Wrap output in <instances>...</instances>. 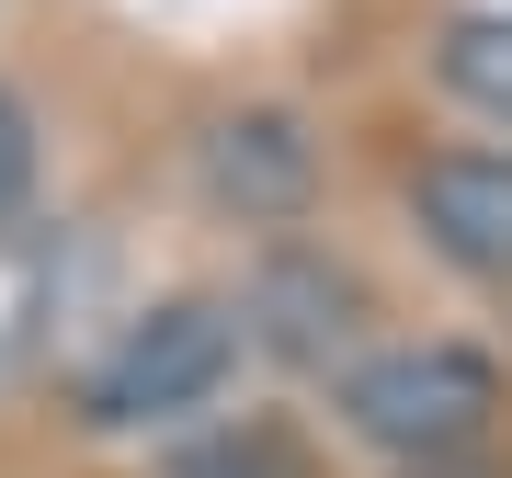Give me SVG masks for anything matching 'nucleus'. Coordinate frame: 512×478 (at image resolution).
<instances>
[{
	"label": "nucleus",
	"instance_id": "obj_1",
	"mask_svg": "<svg viewBox=\"0 0 512 478\" xmlns=\"http://www.w3.org/2000/svg\"><path fill=\"white\" fill-rule=\"evenodd\" d=\"M330 410H342L353 444L399 456L410 478L421 467H467L501 433V365L478 342H387V353H353L342 365Z\"/></svg>",
	"mask_w": 512,
	"mask_h": 478
},
{
	"label": "nucleus",
	"instance_id": "obj_2",
	"mask_svg": "<svg viewBox=\"0 0 512 478\" xmlns=\"http://www.w3.org/2000/svg\"><path fill=\"white\" fill-rule=\"evenodd\" d=\"M239 296H160V308H137L114 353L92 376H80V422L92 433H160V422H194L205 399L228 387L239 365Z\"/></svg>",
	"mask_w": 512,
	"mask_h": 478
},
{
	"label": "nucleus",
	"instance_id": "obj_3",
	"mask_svg": "<svg viewBox=\"0 0 512 478\" xmlns=\"http://www.w3.org/2000/svg\"><path fill=\"white\" fill-rule=\"evenodd\" d=\"M194 171H205V194H217L228 217H308L319 137L296 126L285 103H239V114H217V126L194 137Z\"/></svg>",
	"mask_w": 512,
	"mask_h": 478
},
{
	"label": "nucleus",
	"instance_id": "obj_4",
	"mask_svg": "<svg viewBox=\"0 0 512 478\" xmlns=\"http://www.w3.org/2000/svg\"><path fill=\"white\" fill-rule=\"evenodd\" d=\"M410 217L456 274L512 285V148H444L410 171Z\"/></svg>",
	"mask_w": 512,
	"mask_h": 478
},
{
	"label": "nucleus",
	"instance_id": "obj_5",
	"mask_svg": "<svg viewBox=\"0 0 512 478\" xmlns=\"http://www.w3.org/2000/svg\"><path fill=\"white\" fill-rule=\"evenodd\" d=\"M353 319H365V285H353L342 262H319V251H274V262L251 274L239 331H262L274 353H296V365H330V353L353 342Z\"/></svg>",
	"mask_w": 512,
	"mask_h": 478
},
{
	"label": "nucleus",
	"instance_id": "obj_6",
	"mask_svg": "<svg viewBox=\"0 0 512 478\" xmlns=\"http://www.w3.org/2000/svg\"><path fill=\"white\" fill-rule=\"evenodd\" d=\"M433 80H444L467 114L512 126V12H467V23H444V35H433Z\"/></svg>",
	"mask_w": 512,
	"mask_h": 478
},
{
	"label": "nucleus",
	"instance_id": "obj_7",
	"mask_svg": "<svg viewBox=\"0 0 512 478\" xmlns=\"http://www.w3.org/2000/svg\"><path fill=\"white\" fill-rule=\"evenodd\" d=\"M23 194H35V114L0 92V217H23Z\"/></svg>",
	"mask_w": 512,
	"mask_h": 478
}]
</instances>
